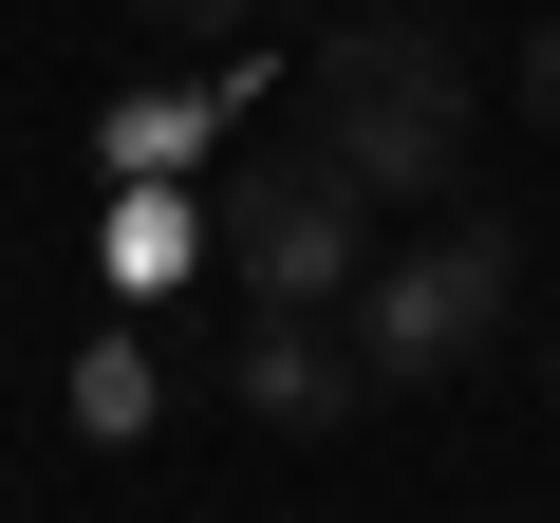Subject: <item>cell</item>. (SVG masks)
<instances>
[{"instance_id": "obj_5", "label": "cell", "mask_w": 560, "mask_h": 523, "mask_svg": "<svg viewBox=\"0 0 560 523\" xmlns=\"http://www.w3.org/2000/svg\"><path fill=\"white\" fill-rule=\"evenodd\" d=\"M224 94H243V57H224V75H206V94H113V113H94V150H113V168H131V187H150V168H187V150H206V131H224Z\"/></svg>"}, {"instance_id": "obj_10", "label": "cell", "mask_w": 560, "mask_h": 523, "mask_svg": "<svg viewBox=\"0 0 560 523\" xmlns=\"http://www.w3.org/2000/svg\"><path fill=\"white\" fill-rule=\"evenodd\" d=\"M541 393H560V337H541Z\"/></svg>"}, {"instance_id": "obj_7", "label": "cell", "mask_w": 560, "mask_h": 523, "mask_svg": "<svg viewBox=\"0 0 560 523\" xmlns=\"http://www.w3.org/2000/svg\"><path fill=\"white\" fill-rule=\"evenodd\" d=\"M150 411H168V374H150V337H94V356H75V430H94V449H131Z\"/></svg>"}, {"instance_id": "obj_6", "label": "cell", "mask_w": 560, "mask_h": 523, "mask_svg": "<svg viewBox=\"0 0 560 523\" xmlns=\"http://www.w3.org/2000/svg\"><path fill=\"white\" fill-rule=\"evenodd\" d=\"M187 243H206V206H187V168H150L113 206V281H187Z\"/></svg>"}, {"instance_id": "obj_4", "label": "cell", "mask_w": 560, "mask_h": 523, "mask_svg": "<svg viewBox=\"0 0 560 523\" xmlns=\"http://www.w3.org/2000/svg\"><path fill=\"white\" fill-rule=\"evenodd\" d=\"M224 393H243V430H355L374 411V356H355V318H318V300H243V337H224Z\"/></svg>"}, {"instance_id": "obj_1", "label": "cell", "mask_w": 560, "mask_h": 523, "mask_svg": "<svg viewBox=\"0 0 560 523\" xmlns=\"http://www.w3.org/2000/svg\"><path fill=\"white\" fill-rule=\"evenodd\" d=\"M300 131H318L374 206H448V187H467V57L411 20V0H374V20H337V38H318Z\"/></svg>"}, {"instance_id": "obj_9", "label": "cell", "mask_w": 560, "mask_h": 523, "mask_svg": "<svg viewBox=\"0 0 560 523\" xmlns=\"http://www.w3.org/2000/svg\"><path fill=\"white\" fill-rule=\"evenodd\" d=\"M523 113H541V131H560V20H541V38H523Z\"/></svg>"}, {"instance_id": "obj_8", "label": "cell", "mask_w": 560, "mask_h": 523, "mask_svg": "<svg viewBox=\"0 0 560 523\" xmlns=\"http://www.w3.org/2000/svg\"><path fill=\"white\" fill-rule=\"evenodd\" d=\"M131 20H150V38H206V57H243V20H261V0H131Z\"/></svg>"}, {"instance_id": "obj_11", "label": "cell", "mask_w": 560, "mask_h": 523, "mask_svg": "<svg viewBox=\"0 0 560 523\" xmlns=\"http://www.w3.org/2000/svg\"><path fill=\"white\" fill-rule=\"evenodd\" d=\"M411 20H430V0H411Z\"/></svg>"}, {"instance_id": "obj_2", "label": "cell", "mask_w": 560, "mask_h": 523, "mask_svg": "<svg viewBox=\"0 0 560 523\" xmlns=\"http://www.w3.org/2000/svg\"><path fill=\"white\" fill-rule=\"evenodd\" d=\"M355 356H374V393H430V374H467L504 318H523V224L504 206H448L430 243H393V262H355Z\"/></svg>"}, {"instance_id": "obj_3", "label": "cell", "mask_w": 560, "mask_h": 523, "mask_svg": "<svg viewBox=\"0 0 560 523\" xmlns=\"http://www.w3.org/2000/svg\"><path fill=\"white\" fill-rule=\"evenodd\" d=\"M224 262H243V300H355V262H374V187L300 131L280 168H224Z\"/></svg>"}]
</instances>
